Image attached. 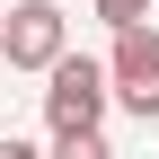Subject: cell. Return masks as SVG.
I'll list each match as a JSON object with an SVG mask.
<instances>
[{"mask_svg":"<svg viewBox=\"0 0 159 159\" xmlns=\"http://www.w3.org/2000/svg\"><path fill=\"white\" fill-rule=\"evenodd\" d=\"M106 106H115L106 62H89V53H62V62L44 71V124H53V133H97V124H106Z\"/></svg>","mask_w":159,"mask_h":159,"instance_id":"6da1fadb","label":"cell"},{"mask_svg":"<svg viewBox=\"0 0 159 159\" xmlns=\"http://www.w3.org/2000/svg\"><path fill=\"white\" fill-rule=\"evenodd\" d=\"M62 53H71V18H62V0H18L9 27H0V62H9V71H53Z\"/></svg>","mask_w":159,"mask_h":159,"instance_id":"7a4b0ae2","label":"cell"},{"mask_svg":"<svg viewBox=\"0 0 159 159\" xmlns=\"http://www.w3.org/2000/svg\"><path fill=\"white\" fill-rule=\"evenodd\" d=\"M106 80H115V106L159 124V27H124L106 53Z\"/></svg>","mask_w":159,"mask_h":159,"instance_id":"3957f363","label":"cell"},{"mask_svg":"<svg viewBox=\"0 0 159 159\" xmlns=\"http://www.w3.org/2000/svg\"><path fill=\"white\" fill-rule=\"evenodd\" d=\"M53 159H115L106 133H53Z\"/></svg>","mask_w":159,"mask_h":159,"instance_id":"277c9868","label":"cell"},{"mask_svg":"<svg viewBox=\"0 0 159 159\" xmlns=\"http://www.w3.org/2000/svg\"><path fill=\"white\" fill-rule=\"evenodd\" d=\"M89 9H97V18H106V27H115V35H124V27H150V0H89Z\"/></svg>","mask_w":159,"mask_h":159,"instance_id":"5b68a950","label":"cell"},{"mask_svg":"<svg viewBox=\"0 0 159 159\" xmlns=\"http://www.w3.org/2000/svg\"><path fill=\"white\" fill-rule=\"evenodd\" d=\"M0 159H53V150H35V142H18V133H0Z\"/></svg>","mask_w":159,"mask_h":159,"instance_id":"8992f818","label":"cell"},{"mask_svg":"<svg viewBox=\"0 0 159 159\" xmlns=\"http://www.w3.org/2000/svg\"><path fill=\"white\" fill-rule=\"evenodd\" d=\"M0 27H9V9H0Z\"/></svg>","mask_w":159,"mask_h":159,"instance_id":"52a82bcc","label":"cell"}]
</instances>
